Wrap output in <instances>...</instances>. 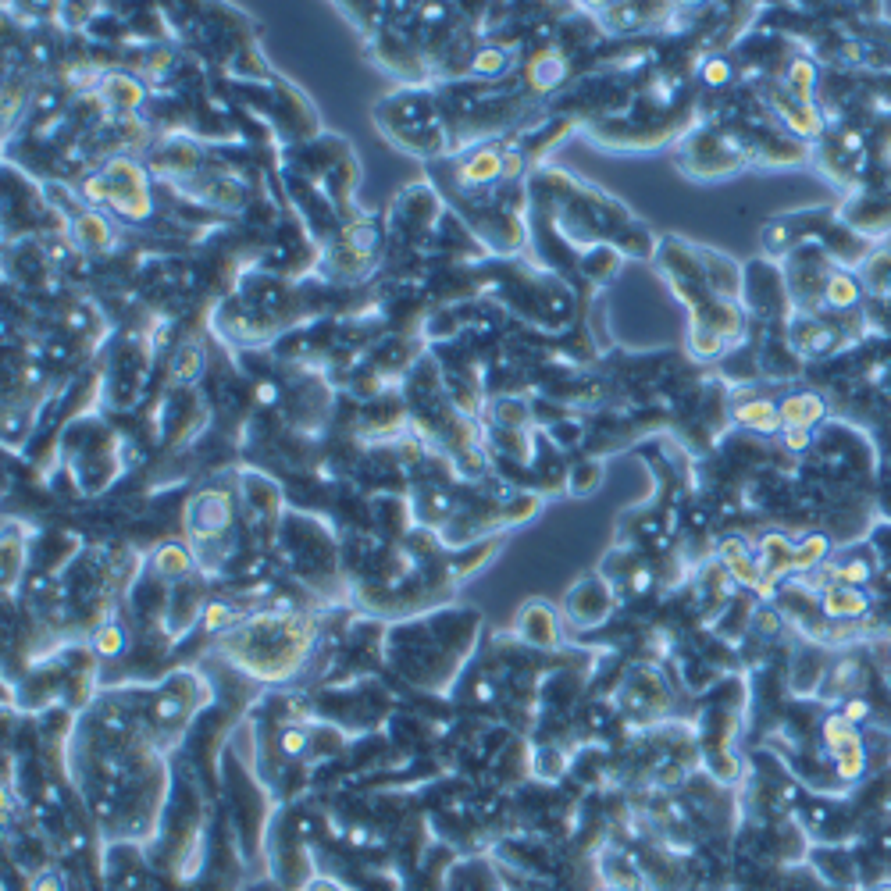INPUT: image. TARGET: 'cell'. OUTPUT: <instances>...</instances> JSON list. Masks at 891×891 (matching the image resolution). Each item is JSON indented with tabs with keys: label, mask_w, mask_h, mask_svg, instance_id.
Returning a JSON list of instances; mask_svg holds the SVG:
<instances>
[{
	"label": "cell",
	"mask_w": 891,
	"mask_h": 891,
	"mask_svg": "<svg viewBox=\"0 0 891 891\" xmlns=\"http://www.w3.org/2000/svg\"><path fill=\"white\" fill-rule=\"evenodd\" d=\"M318 638V617L293 603L261 606L218 635V653L257 681H289L303 671Z\"/></svg>",
	"instance_id": "cell-1"
},
{
	"label": "cell",
	"mask_w": 891,
	"mask_h": 891,
	"mask_svg": "<svg viewBox=\"0 0 891 891\" xmlns=\"http://www.w3.org/2000/svg\"><path fill=\"white\" fill-rule=\"evenodd\" d=\"M375 122L385 136L417 157L450 154V122L442 118L439 100L421 86L389 93L375 104Z\"/></svg>",
	"instance_id": "cell-2"
},
{
	"label": "cell",
	"mask_w": 891,
	"mask_h": 891,
	"mask_svg": "<svg viewBox=\"0 0 891 891\" xmlns=\"http://www.w3.org/2000/svg\"><path fill=\"white\" fill-rule=\"evenodd\" d=\"M82 197H86V204L104 207V211L118 214L125 221H147L150 211H154L147 172L132 157H111L97 175L82 182Z\"/></svg>",
	"instance_id": "cell-3"
},
{
	"label": "cell",
	"mask_w": 891,
	"mask_h": 891,
	"mask_svg": "<svg viewBox=\"0 0 891 891\" xmlns=\"http://www.w3.org/2000/svg\"><path fill=\"white\" fill-rule=\"evenodd\" d=\"M186 528L193 546H197V556H204L218 542L232 539V532H236V496L221 485L197 492L186 507Z\"/></svg>",
	"instance_id": "cell-4"
},
{
	"label": "cell",
	"mask_w": 891,
	"mask_h": 891,
	"mask_svg": "<svg viewBox=\"0 0 891 891\" xmlns=\"http://www.w3.org/2000/svg\"><path fill=\"white\" fill-rule=\"evenodd\" d=\"M150 371V346L143 339H129L122 350H115L111 364H107V389L115 396L118 407H132L139 400L143 378Z\"/></svg>",
	"instance_id": "cell-5"
},
{
	"label": "cell",
	"mask_w": 891,
	"mask_h": 891,
	"mask_svg": "<svg viewBox=\"0 0 891 891\" xmlns=\"http://www.w3.org/2000/svg\"><path fill=\"white\" fill-rule=\"evenodd\" d=\"M685 172L692 175H724V172H735L738 164H742V157H738V150L731 147V143H724V139L717 136H706V132H699V136H692V143H688V154H685Z\"/></svg>",
	"instance_id": "cell-6"
},
{
	"label": "cell",
	"mask_w": 891,
	"mask_h": 891,
	"mask_svg": "<svg viewBox=\"0 0 891 891\" xmlns=\"http://www.w3.org/2000/svg\"><path fill=\"white\" fill-rule=\"evenodd\" d=\"M564 614L571 617L578 628H592L599 624L606 614H610V592H606L603 581L585 578L581 585H574L571 596L564 599Z\"/></svg>",
	"instance_id": "cell-7"
},
{
	"label": "cell",
	"mask_w": 891,
	"mask_h": 891,
	"mask_svg": "<svg viewBox=\"0 0 891 891\" xmlns=\"http://www.w3.org/2000/svg\"><path fill=\"white\" fill-rule=\"evenodd\" d=\"M517 635L524 642H532V646H556L560 642V624H556V614L549 603H524V610L517 614Z\"/></svg>",
	"instance_id": "cell-8"
},
{
	"label": "cell",
	"mask_w": 891,
	"mask_h": 891,
	"mask_svg": "<svg viewBox=\"0 0 891 891\" xmlns=\"http://www.w3.org/2000/svg\"><path fill=\"white\" fill-rule=\"evenodd\" d=\"M68 229H72L82 254H104V250H111V243H115V229L107 225V218L97 207H82Z\"/></svg>",
	"instance_id": "cell-9"
},
{
	"label": "cell",
	"mask_w": 891,
	"mask_h": 891,
	"mask_svg": "<svg viewBox=\"0 0 891 891\" xmlns=\"http://www.w3.org/2000/svg\"><path fill=\"white\" fill-rule=\"evenodd\" d=\"M824 400L817 393H792L785 403H781V432H792V428H802L810 432L824 417Z\"/></svg>",
	"instance_id": "cell-10"
},
{
	"label": "cell",
	"mask_w": 891,
	"mask_h": 891,
	"mask_svg": "<svg viewBox=\"0 0 891 891\" xmlns=\"http://www.w3.org/2000/svg\"><path fill=\"white\" fill-rule=\"evenodd\" d=\"M820 603H824V614L834 617V621H852V617H863L870 610V599L852 585H831Z\"/></svg>",
	"instance_id": "cell-11"
},
{
	"label": "cell",
	"mask_w": 891,
	"mask_h": 891,
	"mask_svg": "<svg viewBox=\"0 0 891 891\" xmlns=\"http://www.w3.org/2000/svg\"><path fill=\"white\" fill-rule=\"evenodd\" d=\"M735 421L749 432L774 435L781 432V407H774L770 400H749L735 407Z\"/></svg>",
	"instance_id": "cell-12"
},
{
	"label": "cell",
	"mask_w": 891,
	"mask_h": 891,
	"mask_svg": "<svg viewBox=\"0 0 891 891\" xmlns=\"http://www.w3.org/2000/svg\"><path fill=\"white\" fill-rule=\"evenodd\" d=\"M193 567H197V556L189 553L186 546H175V542L172 546H161L154 556V571L161 574L164 581H175V585L193 578Z\"/></svg>",
	"instance_id": "cell-13"
},
{
	"label": "cell",
	"mask_w": 891,
	"mask_h": 891,
	"mask_svg": "<svg viewBox=\"0 0 891 891\" xmlns=\"http://www.w3.org/2000/svg\"><path fill=\"white\" fill-rule=\"evenodd\" d=\"M168 371H172V382H179V385L197 382L200 371H204V350H200V343H182L179 350H175Z\"/></svg>",
	"instance_id": "cell-14"
},
{
	"label": "cell",
	"mask_w": 891,
	"mask_h": 891,
	"mask_svg": "<svg viewBox=\"0 0 891 891\" xmlns=\"http://www.w3.org/2000/svg\"><path fill=\"white\" fill-rule=\"evenodd\" d=\"M125 642H129V635H125V628L118 621H104L97 631H93V649H97V656H104V660L122 656Z\"/></svg>",
	"instance_id": "cell-15"
},
{
	"label": "cell",
	"mask_w": 891,
	"mask_h": 891,
	"mask_svg": "<svg viewBox=\"0 0 891 891\" xmlns=\"http://www.w3.org/2000/svg\"><path fill=\"white\" fill-rule=\"evenodd\" d=\"M599 475H603V467H599L596 460H581V464H574L571 471H567V485H571L574 496H585V492L599 482Z\"/></svg>",
	"instance_id": "cell-16"
},
{
	"label": "cell",
	"mask_w": 891,
	"mask_h": 891,
	"mask_svg": "<svg viewBox=\"0 0 891 891\" xmlns=\"http://www.w3.org/2000/svg\"><path fill=\"white\" fill-rule=\"evenodd\" d=\"M29 891H65V881H61L54 870H40V874L29 881Z\"/></svg>",
	"instance_id": "cell-17"
},
{
	"label": "cell",
	"mask_w": 891,
	"mask_h": 891,
	"mask_svg": "<svg viewBox=\"0 0 891 891\" xmlns=\"http://www.w3.org/2000/svg\"><path fill=\"white\" fill-rule=\"evenodd\" d=\"M728 75H731L728 61H706V82L720 86V82H728Z\"/></svg>",
	"instance_id": "cell-18"
}]
</instances>
